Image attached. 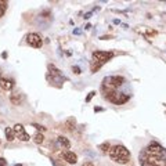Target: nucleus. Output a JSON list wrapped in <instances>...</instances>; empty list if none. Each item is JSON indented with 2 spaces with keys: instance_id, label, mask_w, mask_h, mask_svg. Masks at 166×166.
<instances>
[{
  "instance_id": "1",
  "label": "nucleus",
  "mask_w": 166,
  "mask_h": 166,
  "mask_svg": "<svg viewBox=\"0 0 166 166\" xmlns=\"http://www.w3.org/2000/svg\"><path fill=\"white\" fill-rule=\"evenodd\" d=\"M141 166H166V148L158 143H151L140 152Z\"/></svg>"
},
{
  "instance_id": "2",
  "label": "nucleus",
  "mask_w": 166,
  "mask_h": 166,
  "mask_svg": "<svg viewBox=\"0 0 166 166\" xmlns=\"http://www.w3.org/2000/svg\"><path fill=\"white\" fill-rule=\"evenodd\" d=\"M109 157H111V159L114 162L125 165V163H127L130 161V152L123 145H114L109 150Z\"/></svg>"
},
{
  "instance_id": "3",
  "label": "nucleus",
  "mask_w": 166,
  "mask_h": 166,
  "mask_svg": "<svg viewBox=\"0 0 166 166\" xmlns=\"http://www.w3.org/2000/svg\"><path fill=\"white\" fill-rule=\"evenodd\" d=\"M104 94V98H107L108 101H111L112 104H116V105H121L129 101V96L125 93H118L116 90H112L108 87H101Z\"/></svg>"
},
{
  "instance_id": "4",
  "label": "nucleus",
  "mask_w": 166,
  "mask_h": 166,
  "mask_svg": "<svg viewBox=\"0 0 166 166\" xmlns=\"http://www.w3.org/2000/svg\"><path fill=\"white\" fill-rule=\"evenodd\" d=\"M114 57V53L111 51H94L93 53V62H91V72H97L105 62H108Z\"/></svg>"
},
{
  "instance_id": "5",
  "label": "nucleus",
  "mask_w": 166,
  "mask_h": 166,
  "mask_svg": "<svg viewBox=\"0 0 166 166\" xmlns=\"http://www.w3.org/2000/svg\"><path fill=\"white\" fill-rule=\"evenodd\" d=\"M125 83V78L122 76H108L103 80V86L101 87H108L112 90H116V87H121Z\"/></svg>"
},
{
  "instance_id": "6",
  "label": "nucleus",
  "mask_w": 166,
  "mask_h": 166,
  "mask_svg": "<svg viewBox=\"0 0 166 166\" xmlns=\"http://www.w3.org/2000/svg\"><path fill=\"white\" fill-rule=\"evenodd\" d=\"M12 129H14V133H15V136H17V139H19L21 141H29V140H30L29 134L25 132L24 126H22L21 123L14 125V126H12Z\"/></svg>"
},
{
  "instance_id": "7",
  "label": "nucleus",
  "mask_w": 166,
  "mask_h": 166,
  "mask_svg": "<svg viewBox=\"0 0 166 166\" xmlns=\"http://www.w3.org/2000/svg\"><path fill=\"white\" fill-rule=\"evenodd\" d=\"M26 43L36 48H40L43 46V40L37 33H29V35H26Z\"/></svg>"
},
{
  "instance_id": "8",
  "label": "nucleus",
  "mask_w": 166,
  "mask_h": 166,
  "mask_svg": "<svg viewBox=\"0 0 166 166\" xmlns=\"http://www.w3.org/2000/svg\"><path fill=\"white\" fill-rule=\"evenodd\" d=\"M61 157H62L64 161H66L68 163H72V165H75V163L78 162V157H76V154H73L72 151H68V150H65V151L61 152Z\"/></svg>"
},
{
  "instance_id": "9",
  "label": "nucleus",
  "mask_w": 166,
  "mask_h": 166,
  "mask_svg": "<svg viewBox=\"0 0 166 166\" xmlns=\"http://www.w3.org/2000/svg\"><path fill=\"white\" fill-rule=\"evenodd\" d=\"M0 87L3 89V90L9 91L14 87V80L12 79H7V78H3V76L0 75Z\"/></svg>"
},
{
  "instance_id": "10",
  "label": "nucleus",
  "mask_w": 166,
  "mask_h": 166,
  "mask_svg": "<svg viewBox=\"0 0 166 166\" xmlns=\"http://www.w3.org/2000/svg\"><path fill=\"white\" fill-rule=\"evenodd\" d=\"M48 78L53 79V80L61 78V71L54 65H48Z\"/></svg>"
},
{
  "instance_id": "11",
  "label": "nucleus",
  "mask_w": 166,
  "mask_h": 166,
  "mask_svg": "<svg viewBox=\"0 0 166 166\" xmlns=\"http://www.w3.org/2000/svg\"><path fill=\"white\" fill-rule=\"evenodd\" d=\"M10 100H11V103L14 104V105H19V104L22 103V100H24V96L19 93H12L11 96H10Z\"/></svg>"
},
{
  "instance_id": "12",
  "label": "nucleus",
  "mask_w": 166,
  "mask_h": 166,
  "mask_svg": "<svg viewBox=\"0 0 166 166\" xmlns=\"http://www.w3.org/2000/svg\"><path fill=\"white\" fill-rule=\"evenodd\" d=\"M4 134H6V139L9 140V141H12V140L15 139V133H14V129H12V127H6Z\"/></svg>"
},
{
  "instance_id": "13",
  "label": "nucleus",
  "mask_w": 166,
  "mask_h": 166,
  "mask_svg": "<svg viewBox=\"0 0 166 166\" xmlns=\"http://www.w3.org/2000/svg\"><path fill=\"white\" fill-rule=\"evenodd\" d=\"M57 141H58V144L62 145V147H65V148H69V147H71V141L66 139V137H64V136H60V137H58Z\"/></svg>"
},
{
  "instance_id": "14",
  "label": "nucleus",
  "mask_w": 166,
  "mask_h": 166,
  "mask_svg": "<svg viewBox=\"0 0 166 166\" xmlns=\"http://www.w3.org/2000/svg\"><path fill=\"white\" fill-rule=\"evenodd\" d=\"M44 137H43L42 133H35V136H33V141L36 143V144H42Z\"/></svg>"
},
{
  "instance_id": "15",
  "label": "nucleus",
  "mask_w": 166,
  "mask_h": 166,
  "mask_svg": "<svg viewBox=\"0 0 166 166\" xmlns=\"http://www.w3.org/2000/svg\"><path fill=\"white\" fill-rule=\"evenodd\" d=\"M6 10H7V2H4V0H0V18L4 15Z\"/></svg>"
},
{
  "instance_id": "16",
  "label": "nucleus",
  "mask_w": 166,
  "mask_h": 166,
  "mask_svg": "<svg viewBox=\"0 0 166 166\" xmlns=\"http://www.w3.org/2000/svg\"><path fill=\"white\" fill-rule=\"evenodd\" d=\"M98 150H101V152H109V150H111V147H109V143H103V144L98 145Z\"/></svg>"
},
{
  "instance_id": "17",
  "label": "nucleus",
  "mask_w": 166,
  "mask_h": 166,
  "mask_svg": "<svg viewBox=\"0 0 166 166\" xmlns=\"http://www.w3.org/2000/svg\"><path fill=\"white\" fill-rule=\"evenodd\" d=\"M75 123H76L75 118H69L68 121H66V126H68V129H69V130L75 129Z\"/></svg>"
},
{
  "instance_id": "18",
  "label": "nucleus",
  "mask_w": 166,
  "mask_h": 166,
  "mask_svg": "<svg viewBox=\"0 0 166 166\" xmlns=\"http://www.w3.org/2000/svg\"><path fill=\"white\" fill-rule=\"evenodd\" d=\"M94 96H96V91H90V93H89V96L86 97V103H90V100L93 98Z\"/></svg>"
},
{
  "instance_id": "19",
  "label": "nucleus",
  "mask_w": 166,
  "mask_h": 166,
  "mask_svg": "<svg viewBox=\"0 0 166 166\" xmlns=\"http://www.w3.org/2000/svg\"><path fill=\"white\" fill-rule=\"evenodd\" d=\"M32 126L35 127V129H39V130H42V132H43V130H46V127H43V126H39V125H36V123H32Z\"/></svg>"
},
{
  "instance_id": "20",
  "label": "nucleus",
  "mask_w": 166,
  "mask_h": 166,
  "mask_svg": "<svg viewBox=\"0 0 166 166\" xmlns=\"http://www.w3.org/2000/svg\"><path fill=\"white\" fill-rule=\"evenodd\" d=\"M72 69H73V72L76 73V75H79V73H80V68H79V66H72Z\"/></svg>"
},
{
  "instance_id": "21",
  "label": "nucleus",
  "mask_w": 166,
  "mask_h": 166,
  "mask_svg": "<svg viewBox=\"0 0 166 166\" xmlns=\"http://www.w3.org/2000/svg\"><path fill=\"white\" fill-rule=\"evenodd\" d=\"M0 166H7V161H6V158H0Z\"/></svg>"
},
{
  "instance_id": "22",
  "label": "nucleus",
  "mask_w": 166,
  "mask_h": 166,
  "mask_svg": "<svg viewBox=\"0 0 166 166\" xmlns=\"http://www.w3.org/2000/svg\"><path fill=\"white\" fill-rule=\"evenodd\" d=\"M82 166H94V163L91 162V161H86V162L83 163V165H82Z\"/></svg>"
},
{
  "instance_id": "23",
  "label": "nucleus",
  "mask_w": 166,
  "mask_h": 166,
  "mask_svg": "<svg viewBox=\"0 0 166 166\" xmlns=\"http://www.w3.org/2000/svg\"><path fill=\"white\" fill-rule=\"evenodd\" d=\"M91 17V12H87V14H85V17H83V18H86V19H89Z\"/></svg>"
},
{
  "instance_id": "24",
  "label": "nucleus",
  "mask_w": 166,
  "mask_h": 166,
  "mask_svg": "<svg viewBox=\"0 0 166 166\" xmlns=\"http://www.w3.org/2000/svg\"><path fill=\"white\" fill-rule=\"evenodd\" d=\"M80 32H82L80 29H75V30H73V33H75V35H79V33H80Z\"/></svg>"
},
{
  "instance_id": "25",
  "label": "nucleus",
  "mask_w": 166,
  "mask_h": 166,
  "mask_svg": "<svg viewBox=\"0 0 166 166\" xmlns=\"http://www.w3.org/2000/svg\"><path fill=\"white\" fill-rule=\"evenodd\" d=\"M94 111H96V112H100V111H103V108H100V107H97V108H94Z\"/></svg>"
},
{
  "instance_id": "26",
  "label": "nucleus",
  "mask_w": 166,
  "mask_h": 166,
  "mask_svg": "<svg viewBox=\"0 0 166 166\" xmlns=\"http://www.w3.org/2000/svg\"><path fill=\"white\" fill-rule=\"evenodd\" d=\"M14 166H22V165H21V163H18V165H14Z\"/></svg>"
}]
</instances>
